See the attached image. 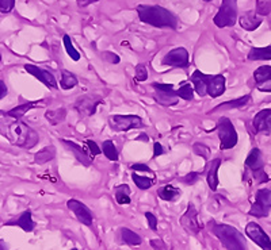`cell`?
<instances>
[{
  "instance_id": "6da1fadb",
  "label": "cell",
  "mask_w": 271,
  "mask_h": 250,
  "mask_svg": "<svg viewBox=\"0 0 271 250\" xmlns=\"http://www.w3.org/2000/svg\"><path fill=\"white\" fill-rule=\"evenodd\" d=\"M137 14L140 20L145 25H151L159 29L177 30L179 26V19L174 12L162 5H137Z\"/></svg>"
},
{
  "instance_id": "7a4b0ae2",
  "label": "cell",
  "mask_w": 271,
  "mask_h": 250,
  "mask_svg": "<svg viewBox=\"0 0 271 250\" xmlns=\"http://www.w3.org/2000/svg\"><path fill=\"white\" fill-rule=\"evenodd\" d=\"M194 91L203 98L205 95H209L210 98H218L225 92V77L222 74H210L202 73L201 70H194L190 77Z\"/></svg>"
},
{
  "instance_id": "3957f363",
  "label": "cell",
  "mask_w": 271,
  "mask_h": 250,
  "mask_svg": "<svg viewBox=\"0 0 271 250\" xmlns=\"http://www.w3.org/2000/svg\"><path fill=\"white\" fill-rule=\"evenodd\" d=\"M210 230L228 250H248L244 236L233 226L210 222Z\"/></svg>"
},
{
  "instance_id": "277c9868",
  "label": "cell",
  "mask_w": 271,
  "mask_h": 250,
  "mask_svg": "<svg viewBox=\"0 0 271 250\" xmlns=\"http://www.w3.org/2000/svg\"><path fill=\"white\" fill-rule=\"evenodd\" d=\"M8 139L12 145L25 147V149H31L38 143V134L35 130L27 126L25 122L16 119L8 126Z\"/></svg>"
},
{
  "instance_id": "5b68a950",
  "label": "cell",
  "mask_w": 271,
  "mask_h": 250,
  "mask_svg": "<svg viewBox=\"0 0 271 250\" xmlns=\"http://www.w3.org/2000/svg\"><path fill=\"white\" fill-rule=\"evenodd\" d=\"M217 134L221 141V143H220L221 150H229L237 145L239 135H237L236 128L231 122V119L225 118V117L220 118V121L217 123Z\"/></svg>"
},
{
  "instance_id": "8992f818",
  "label": "cell",
  "mask_w": 271,
  "mask_h": 250,
  "mask_svg": "<svg viewBox=\"0 0 271 250\" xmlns=\"http://www.w3.org/2000/svg\"><path fill=\"white\" fill-rule=\"evenodd\" d=\"M237 20V0H222L220 10L213 18L217 27H232L236 25Z\"/></svg>"
},
{
  "instance_id": "52a82bcc",
  "label": "cell",
  "mask_w": 271,
  "mask_h": 250,
  "mask_svg": "<svg viewBox=\"0 0 271 250\" xmlns=\"http://www.w3.org/2000/svg\"><path fill=\"white\" fill-rule=\"evenodd\" d=\"M151 87L155 89V100L164 107H173L179 102V95L173 84L153 83Z\"/></svg>"
},
{
  "instance_id": "ba28073f",
  "label": "cell",
  "mask_w": 271,
  "mask_h": 250,
  "mask_svg": "<svg viewBox=\"0 0 271 250\" xmlns=\"http://www.w3.org/2000/svg\"><path fill=\"white\" fill-rule=\"evenodd\" d=\"M271 211V189L263 188L255 195V201L252 203L248 214L255 218H266Z\"/></svg>"
},
{
  "instance_id": "9c48e42d",
  "label": "cell",
  "mask_w": 271,
  "mask_h": 250,
  "mask_svg": "<svg viewBox=\"0 0 271 250\" xmlns=\"http://www.w3.org/2000/svg\"><path fill=\"white\" fill-rule=\"evenodd\" d=\"M246 167L252 172V175L255 177L257 183H265L269 180L266 172H265V161L262 152L258 147H254L250 154L246 158Z\"/></svg>"
},
{
  "instance_id": "30bf717a",
  "label": "cell",
  "mask_w": 271,
  "mask_h": 250,
  "mask_svg": "<svg viewBox=\"0 0 271 250\" xmlns=\"http://www.w3.org/2000/svg\"><path fill=\"white\" fill-rule=\"evenodd\" d=\"M108 125L114 131H129L132 128L144 127L143 119L137 115H110Z\"/></svg>"
},
{
  "instance_id": "8fae6325",
  "label": "cell",
  "mask_w": 271,
  "mask_h": 250,
  "mask_svg": "<svg viewBox=\"0 0 271 250\" xmlns=\"http://www.w3.org/2000/svg\"><path fill=\"white\" fill-rule=\"evenodd\" d=\"M162 64L171 68H187L190 64L188 52L184 48H175L170 50L162 60Z\"/></svg>"
},
{
  "instance_id": "7c38bea8",
  "label": "cell",
  "mask_w": 271,
  "mask_h": 250,
  "mask_svg": "<svg viewBox=\"0 0 271 250\" xmlns=\"http://www.w3.org/2000/svg\"><path fill=\"white\" fill-rule=\"evenodd\" d=\"M181 225L190 234H198L202 229V225L198 219V211L192 203H188L187 210L181 218Z\"/></svg>"
},
{
  "instance_id": "4fadbf2b",
  "label": "cell",
  "mask_w": 271,
  "mask_h": 250,
  "mask_svg": "<svg viewBox=\"0 0 271 250\" xmlns=\"http://www.w3.org/2000/svg\"><path fill=\"white\" fill-rule=\"evenodd\" d=\"M103 103V99L100 96H95V95H84L82 98L78 99V102L75 103L76 111L86 117H91L96 113V108L99 104Z\"/></svg>"
},
{
  "instance_id": "5bb4252c",
  "label": "cell",
  "mask_w": 271,
  "mask_h": 250,
  "mask_svg": "<svg viewBox=\"0 0 271 250\" xmlns=\"http://www.w3.org/2000/svg\"><path fill=\"white\" fill-rule=\"evenodd\" d=\"M246 234L263 250H271V240L265 230L255 222H250L246 227Z\"/></svg>"
},
{
  "instance_id": "9a60e30c",
  "label": "cell",
  "mask_w": 271,
  "mask_h": 250,
  "mask_svg": "<svg viewBox=\"0 0 271 250\" xmlns=\"http://www.w3.org/2000/svg\"><path fill=\"white\" fill-rule=\"evenodd\" d=\"M67 207L69 210L72 211L75 214V216L78 218V221L80 223H83L86 226L92 225V212L90 211V208L82 201L76 200V199H71V200L67 201Z\"/></svg>"
},
{
  "instance_id": "2e32d148",
  "label": "cell",
  "mask_w": 271,
  "mask_h": 250,
  "mask_svg": "<svg viewBox=\"0 0 271 250\" xmlns=\"http://www.w3.org/2000/svg\"><path fill=\"white\" fill-rule=\"evenodd\" d=\"M25 69L29 72L31 76H34L35 79L40 80L41 83H44L48 88L52 89H57L59 88V85H57V81L54 79V76L48 70H45V69L40 68V66H37V65H31V64H26Z\"/></svg>"
},
{
  "instance_id": "e0dca14e",
  "label": "cell",
  "mask_w": 271,
  "mask_h": 250,
  "mask_svg": "<svg viewBox=\"0 0 271 250\" xmlns=\"http://www.w3.org/2000/svg\"><path fill=\"white\" fill-rule=\"evenodd\" d=\"M252 126H254V131L255 132L271 130V108H266V110L259 111L252 119Z\"/></svg>"
},
{
  "instance_id": "ac0fdd59",
  "label": "cell",
  "mask_w": 271,
  "mask_h": 250,
  "mask_svg": "<svg viewBox=\"0 0 271 250\" xmlns=\"http://www.w3.org/2000/svg\"><path fill=\"white\" fill-rule=\"evenodd\" d=\"M64 145L71 149V152L74 153V156L76 157V160L80 162V164H83L84 167H90L91 164H92V154L89 152H86L83 147L78 145V143L72 142V141H68V139H61Z\"/></svg>"
},
{
  "instance_id": "d6986e66",
  "label": "cell",
  "mask_w": 271,
  "mask_h": 250,
  "mask_svg": "<svg viewBox=\"0 0 271 250\" xmlns=\"http://www.w3.org/2000/svg\"><path fill=\"white\" fill-rule=\"evenodd\" d=\"M5 226H18L26 233H31L35 229V222L31 218V211L26 210L16 219H11V221L5 222Z\"/></svg>"
},
{
  "instance_id": "ffe728a7",
  "label": "cell",
  "mask_w": 271,
  "mask_h": 250,
  "mask_svg": "<svg viewBox=\"0 0 271 250\" xmlns=\"http://www.w3.org/2000/svg\"><path fill=\"white\" fill-rule=\"evenodd\" d=\"M239 22H240V26L244 30H247V31H254V30H257L262 25L263 20H262L261 15L257 14V11L251 10L247 11L246 14H243L240 16Z\"/></svg>"
},
{
  "instance_id": "44dd1931",
  "label": "cell",
  "mask_w": 271,
  "mask_h": 250,
  "mask_svg": "<svg viewBox=\"0 0 271 250\" xmlns=\"http://www.w3.org/2000/svg\"><path fill=\"white\" fill-rule=\"evenodd\" d=\"M221 165V160L220 158H214L209 164V171L206 175V182L209 188L212 191H217L218 187V168Z\"/></svg>"
},
{
  "instance_id": "7402d4cb",
  "label": "cell",
  "mask_w": 271,
  "mask_h": 250,
  "mask_svg": "<svg viewBox=\"0 0 271 250\" xmlns=\"http://www.w3.org/2000/svg\"><path fill=\"white\" fill-rule=\"evenodd\" d=\"M251 99V95H244L242 98H237L235 100H228V102H224V103L218 104L214 107V110H212L209 114L217 113V111H221V110H232V108H242L244 107Z\"/></svg>"
},
{
  "instance_id": "603a6c76",
  "label": "cell",
  "mask_w": 271,
  "mask_h": 250,
  "mask_svg": "<svg viewBox=\"0 0 271 250\" xmlns=\"http://www.w3.org/2000/svg\"><path fill=\"white\" fill-rule=\"evenodd\" d=\"M158 196L162 199V200L166 201H174L175 199L181 196V189L177 188V187L171 186V184H167V186L160 187L158 189Z\"/></svg>"
},
{
  "instance_id": "cb8c5ba5",
  "label": "cell",
  "mask_w": 271,
  "mask_h": 250,
  "mask_svg": "<svg viewBox=\"0 0 271 250\" xmlns=\"http://www.w3.org/2000/svg\"><path fill=\"white\" fill-rule=\"evenodd\" d=\"M250 61H267L271 60V46L266 48H252L247 56Z\"/></svg>"
},
{
  "instance_id": "d4e9b609",
  "label": "cell",
  "mask_w": 271,
  "mask_h": 250,
  "mask_svg": "<svg viewBox=\"0 0 271 250\" xmlns=\"http://www.w3.org/2000/svg\"><path fill=\"white\" fill-rule=\"evenodd\" d=\"M45 118L50 125H59V123L64 122L67 118V110L64 107L56 108V110H48L45 113Z\"/></svg>"
},
{
  "instance_id": "484cf974",
  "label": "cell",
  "mask_w": 271,
  "mask_h": 250,
  "mask_svg": "<svg viewBox=\"0 0 271 250\" xmlns=\"http://www.w3.org/2000/svg\"><path fill=\"white\" fill-rule=\"evenodd\" d=\"M38 103H40V102H29V103L20 104V106H18V107L12 108V110H10V111H7L5 115H7V117H11V118H14V119H20L26 113H27V111L33 110L35 106H38Z\"/></svg>"
},
{
  "instance_id": "4316f807",
  "label": "cell",
  "mask_w": 271,
  "mask_h": 250,
  "mask_svg": "<svg viewBox=\"0 0 271 250\" xmlns=\"http://www.w3.org/2000/svg\"><path fill=\"white\" fill-rule=\"evenodd\" d=\"M54 157H56V147L46 146L38 153H35L34 162L35 164H38V165H42V164H46V162H49L50 160H53Z\"/></svg>"
},
{
  "instance_id": "83f0119b",
  "label": "cell",
  "mask_w": 271,
  "mask_h": 250,
  "mask_svg": "<svg viewBox=\"0 0 271 250\" xmlns=\"http://www.w3.org/2000/svg\"><path fill=\"white\" fill-rule=\"evenodd\" d=\"M114 195H115V200L118 204H129L130 203V188L126 184H121V186L114 188Z\"/></svg>"
},
{
  "instance_id": "f1b7e54d",
  "label": "cell",
  "mask_w": 271,
  "mask_h": 250,
  "mask_svg": "<svg viewBox=\"0 0 271 250\" xmlns=\"http://www.w3.org/2000/svg\"><path fill=\"white\" fill-rule=\"evenodd\" d=\"M121 238L125 244H128L130 246H140L143 244V240L141 237L138 236L137 233H134L130 229H126V227H122L121 229Z\"/></svg>"
},
{
  "instance_id": "f546056e",
  "label": "cell",
  "mask_w": 271,
  "mask_h": 250,
  "mask_svg": "<svg viewBox=\"0 0 271 250\" xmlns=\"http://www.w3.org/2000/svg\"><path fill=\"white\" fill-rule=\"evenodd\" d=\"M78 77L68 70H61V80H60V87L63 89H72L78 85Z\"/></svg>"
},
{
  "instance_id": "4dcf8cb0",
  "label": "cell",
  "mask_w": 271,
  "mask_h": 250,
  "mask_svg": "<svg viewBox=\"0 0 271 250\" xmlns=\"http://www.w3.org/2000/svg\"><path fill=\"white\" fill-rule=\"evenodd\" d=\"M254 79L257 81V84L265 83L267 80L271 79V65H262L254 72Z\"/></svg>"
},
{
  "instance_id": "1f68e13d",
  "label": "cell",
  "mask_w": 271,
  "mask_h": 250,
  "mask_svg": "<svg viewBox=\"0 0 271 250\" xmlns=\"http://www.w3.org/2000/svg\"><path fill=\"white\" fill-rule=\"evenodd\" d=\"M102 152L106 157L110 160V161H118V150H117V147L114 145L113 141H103L102 143Z\"/></svg>"
},
{
  "instance_id": "d6a6232c",
  "label": "cell",
  "mask_w": 271,
  "mask_h": 250,
  "mask_svg": "<svg viewBox=\"0 0 271 250\" xmlns=\"http://www.w3.org/2000/svg\"><path fill=\"white\" fill-rule=\"evenodd\" d=\"M132 180H133L134 184L137 186V188L143 189V191L149 189V188L153 186L152 179H149V177L147 176H140L137 173H133V175H132Z\"/></svg>"
},
{
  "instance_id": "836d02e7",
  "label": "cell",
  "mask_w": 271,
  "mask_h": 250,
  "mask_svg": "<svg viewBox=\"0 0 271 250\" xmlns=\"http://www.w3.org/2000/svg\"><path fill=\"white\" fill-rule=\"evenodd\" d=\"M63 42H64V48L67 50V53L71 59L74 60V61H79L80 60V54L78 50L75 49L74 44H72V41H71V37L68 34H65L63 37Z\"/></svg>"
},
{
  "instance_id": "e575fe53",
  "label": "cell",
  "mask_w": 271,
  "mask_h": 250,
  "mask_svg": "<svg viewBox=\"0 0 271 250\" xmlns=\"http://www.w3.org/2000/svg\"><path fill=\"white\" fill-rule=\"evenodd\" d=\"M178 95H179V98L184 99V100H192L194 98V87H192V84L186 83L183 84L182 87L179 89H177Z\"/></svg>"
},
{
  "instance_id": "d590c367",
  "label": "cell",
  "mask_w": 271,
  "mask_h": 250,
  "mask_svg": "<svg viewBox=\"0 0 271 250\" xmlns=\"http://www.w3.org/2000/svg\"><path fill=\"white\" fill-rule=\"evenodd\" d=\"M257 14L267 16L271 12V0H257Z\"/></svg>"
},
{
  "instance_id": "8d00e7d4",
  "label": "cell",
  "mask_w": 271,
  "mask_h": 250,
  "mask_svg": "<svg viewBox=\"0 0 271 250\" xmlns=\"http://www.w3.org/2000/svg\"><path fill=\"white\" fill-rule=\"evenodd\" d=\"M192 152L195 153L197 156L199 157H202L203 160H209V156H210V149L206 146V145H203V143H194V146H192Z\"/></svg>"
},
{
  "instance_id": "74e56055",
  "label": "cell",
  "mask_w": 271,
  "mask_h": 250,
  "mask_svg": "<svg viewBox=\"0 0 271 250\" xmlns=\"http://www.w3.org/2000/svg\"><path fill=\"white\" fill-rule=\"evenodd\" d=\"M148 79V69L145 64H140L136 66V80L137 81H145Z\"/></svg>"
},
{
  "instance_id": "f35d334b",
  "label": "cell",
  "mask_w": 271,
  "mask_h": 250,
  "mask_svg": "<svg viewBox=\"0 0 271 250\" xmlns=\"http://www.w3.org/2000/svg\"><path fill=\"white\" fill-rule=\"evenodd\" d=\"M15 0H0V12L8 14L14 10Z\"/></svg>"
},
{
  "instance_id": "ab89813d",
  "label": "cell",
  "mask_w": 271,
  "mask_h": 250,
  "mask_svg": "<svg viewBox=\"0 0 271 250\" xmlns=\"http://www.w3.org/2000/svg\"><path fill=\"white\" fill-rule=\"evenodd\" d=\"M198 180H199V173H197V172H190V173H187V175L182 179V182L184 183V184H187V186L195 184Z\"/></svg>"
},
{
  "instance_id": "60d3db41",
  "label": "cell",
  "mask_w": 271,
  "mask_h": 250,
  "mask_svg": "<svg viewBox=\"0 0 271 250\" xmlns=\"http://www.w3.org/2000/svg\"><path fill=\"white\" fill-rule=\"evenodd\" d=\"M86 145H87V147H89L90 153L92 154V156H98V154H100V149H99V146L96 145V142L95 141H92V139H87L86 141Z\"/></svg>"
},
{
  "instance_id": "b9f144b4",
  "label": "cell",
  "mask_w": 271,
  "mask_h": 250,
  "mask_svg": "<svg viewBox=\"0 0 271 250\" xmlns=\"http://www.w3.org/2000/svg\"><path fill=\"white\" fill-rule=\"evenodd\" d=\"M145 218H147V221H148L149 227H151L153 231L158 230V218L153 215L152 212H145Z\"/></svg>"
},
{
  "instance_id": "7bdbcfd3",
  "label": "cell",
  "mask_w": 271,
  "mask_h": 250,
  "mask_svg": "<svg viewBox=\"0 0 271 250\" xmlns=\"http://www.w3.org/2000/svg\"><path fill=\"white\" fill-rule=\"evenodd\" d=\"M103 59L106 60L107 62H110V64H118L119 61H121V59H119L118 56L115 53H111V52H104Z\"/></svg>"
},
{
  "instance_id": "ee69618b",
  "label": "cell",
  "mask_w": 271,
  "mask_h": 250,
  "mask_svg": "<svg viewBox=\"0 0 271 250\" xmlns=\"http://www.w3.org/2000/svg\"><path fill=\"white\" fill-rule=\"evenodd\" d=\"M130 169L136 172H148V173H153L152 169H151L147 164H143V162H138V164L130 165Z\"/></svg>"
},
{
  "instance_id": "f6af8a7d",
  "label": "cell",
  "mask_w": 271,
  "mask_h": 250,
  "mask_svg": "<svg viewBox=\"0 0 271 250\" xmlns=\"http://www.w3.org/2000/svg\"><path fill=\"white\" fill-rule=\"evenodd\" d=\"M151 245L155 250H168V246L162 240H151Z\"/></svg>"
},
{
  "instance_id": "bcb514c9",
  "label": "cell",
  "mask_w": 271,
  "mask_h": 250,
  "mask_svg": "<svg viewBox=\"0 0 271 250\" xmlns=\"http://www.w3.org/2000/svg\"><path fill=\"white\" fill-rule=\"evenodd\" d=\"M164 154V149H163L162 143L160 142H155L153 143V157L156 158L159 156H162Z\"/></svg>"
},
{
  "instance_id": "7dc6e473",
  "label": "cell",
  "mask_w": 271,
  "mask_h": 250,
  "mask_svg": "<svg viewBox=\"0 0 271 250\" xmlns=\"http://www.w3.org/2000/svg\"><path fill=\"white\" fill-rule=\"evenodd\" d=\"M258 89H259V91H262V92H271V79L267 80V81H265V83L259 84Z\"/></svg>"
},
{
  "instance_id": "c3c4849f",
  "label": "cell",
  "mask_w": 271,
  "mask_h": 250,
  "mask_svg": "<svg viewBox=\"0 0 271 250\" xmlns=\"http://www.w3.org/2000/svg\"><path fill=\"white\" fill-rule=\"evenodd\" d=\"M8 93V89H7V85L3 80H0V100L3 98H5V95Z\"/></svg>"
},
{
  "instance_id": "681fc988",
  "label": "cell",
  "mask_w": 271,
  "mask_h": 250,
  "mask_svg": "<svg viewBox=\"0 0 271 250\" xmlns=\"http://www.w3.org/2000/svg\"><path fill=\"white\" fill-rule=\"evenodd\" d=\"M99 0H76V3L79 7H87V5L92 4V3H96Z\"/></svg>"
},
{
  "instance_id": "f907efd6",
  "label": "cell",
  "mask_w": 271,
  "mask_h": 250,
  "mask_svg": "<svg viewBox=\"0 0 271 250\" xmlns=\"http://www.w3.org/2000/svg\"><path fill=\"white\" fill-rule=\"evenodd\" d=\"M0 250H8V245L5 244V241L0 240Z\"/></svg>"
},
{
  "instance_id": "816d5d0a",
  "label": "cell",
  "mask_w": 271,
  "mask_h": 250,
  "mask_svg": "<svg viewBox=\"0 0 271 250\" xmlns=\"http://www.w3.org/2000/svg\"><path fill=\"white\" fill-rule=\"evenodd\" d=\"M0 62H1V54H0Z\"/></svg>"
},
{
  "instance_id": "f5cc1de1",
  "label": "cell",
  "mask_w": 271,
  "mask_h": 250,
  "mask_svg": "<svg viewBox=\"0 0 271 250\" xmlns=\"http://www.w3.org/2000/svg\"><path fill=\"white\" fill-rule=\"evenodd\" d=\"M203 1H212V0H203Z\"/></svg>"
},
{
  "instance_id": "db71d44e",
  "label": "cell",
  "mask_w": 271,
  "mask_h": 250,
  "mask_svg": "<svg viewBox=\"0 0 271 250\" xmlns=\"http://www.w3.org/2000/svg\"><path fill=\"white\" fill-rule=\"evenodd\" d=\"M71 250H78V249H71Z\"/></svg>"
}]
</instances>
